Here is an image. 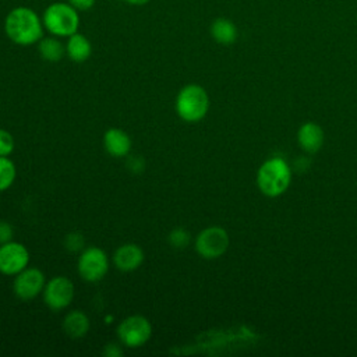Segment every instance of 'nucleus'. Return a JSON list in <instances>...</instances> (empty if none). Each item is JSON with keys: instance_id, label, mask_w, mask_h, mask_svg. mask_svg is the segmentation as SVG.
I'll list each match as a JSON object with an SVG mask.
<instances>
[{"instance_id": "3", "label": "nucleus", "mask_w": 357, "mask_h": 357, "mask_svg": "<svg viewBox=\"0 0 357 357\" xmlns=\"http://www.w3.org/2000/svg\"><path fill=\"white\" fill-rule=\"evenodd\" d=\"M174 107L183 121L197 123L202 120L209 110L208 92L198 84L184 85L176 96Z\"/></svg>"}, {"instance_id": "8", "label": "nucleus", "mask_w": 357, "mask_h": 357, "mask_svg": "<svg viewBox=\"0 0 357 357\" xmlns=\"http://www.w3.org/2000/svg\"><path fill=\"white\" fill-rule=\"evenodd\" d=\"M74 283L67 276H54L46 282L42 297L45 304L53 311H61L67 308L74 298Z\"/></svg>"}, {"instance_id": "25", "label": "nucleus", "mask_w": 357, "mask_h": 357, "mask_svg": "<svg viewBox=\"0 0 357 357\" xmlns=\"http://www.w3.org/2000/svg\"><path fill=\"white\" fill-rule=\"evenodd\" d=\"M127 166H128L131 170H134V172H141L142 167H144V162H142L141 158H131V159L128 160Z\"/></svg>"}, {"instance_id": "20", "label": "nucleus", "mask_w": 357, "mask_h": 357, "mask_svg": "<svg viewBox=\"0 0 357 357\" xmlns=\"http://www.w3.org/2000/svg\"><path fill=\"white\" fill-rule=\"evenodd\" d=\"M85 238L81 233L78 231H71L64 238V247L70 251V252H81L85 247Z\"/></svg>"}, {"instance_id": "2", "label": "nucleus", "mask_w": 357, "mask_h": 357, "mask_svg": "<svg viewBox=\"0 0 357 357\" xmlns=\"http://www.w3.org/2000/svg\"><path fill=\"white\" fill-rule=\"evenodd\" d=\"M42 22L45 31L57 38H68L78 32L79 11L68 1H54L49 4L43 14Z\"/></svg>"}, {"instance_id": "12", "label": "nucleus", "mask_w": 357, "mask_h": 357, "mask_svg": "<svg viewBox=\"0 0 357 357\" xmlns=\"http://www.w3.org/2000/svg\"><path fill=\"white\" fill-rule=\"evenodd\" d=\"M103 148L113 158H126L131 151L130 135L117 127L109 128L103 134Z\"/></svg>"}, {"instance_id": "9", "label": "nucleus", "mask_w": 357, "mask_h": 357, "mask_svg": "<svg viewBox=\"0 0 357 357\" xmlns=\"http://www.w3.org/2000/svg\"><path fill=\"white\" fill-rule=\"evenodd\" d=\"M46 284L45 273L38 268L26 266L14 276L13 291L22 301H31L42 294Z\"/></svg>"}, {"instance_id": "24", "label": "nucleus", "mask_w": 357, "mask_h": 357, "mask_svg": "<svg viewBox=\"0 0 357 357\" xmlns=\"http://www.w3.org/2000/svg\"><path fill=\"white\" fill-rule=\"evenodd\" d=\"M103 354H106L107 357H117V356H121L123 351H121V349L119 347V344H116V343H109V344L105 346Z\"/></svg>"}, {"instance_id": "19", "label": "nucleus", "mask_w": 357, "mask_h": 357, "mask_svg": "<svg viewBox=\"0 0 357 357\" xmlns=\"http://www.w3.org/2000/svg\"><path fill=\"white\" fill-rule=\"evenodd\" d=\"M167 241H169V244H170L173 248L181 250V248H185V247L190 244V241H191V234H190V231H188L187 229H184V227H176V229H173V230L169 233Z\"/></svg>"}, {"instance_id": "18", "label": "nucleus", "mask_w": 357, "mask_h": 357, "mask_svg": "<svg viewBox=\"0 0 357 357\" xmlns=\"http://www.w3.org/2000/svg\"><path fill=\"white\" fill-rule=\"evenodd\" d=\"M17 177V167L8 156H0V192L8 190Z\"/></svg>"}, {"instance_id": "10", "label": "nucleus", "mask_w": 357, "mask_h": 357, "mask_svg": "<svg viewBox=\"0 0 357 357\" xmlns=\"http://www.w3.org/2000/svg\"><path fill=\"white\" fill-rule=\"evenodd\" d=\"M29 264L28 248L18 241H8L0 244V273L6 276H15Z\"/></svg>"}, {"instance_id": "11", "label": "nucleus", "mask_w": 357, "mask_h": 357, "mask_svg": "<svg viewBox=\"0 0 357 357\" xmlns=\"http://www.w3.org/2000/svg\"><path fill=\"white\" fill-rule=\"evenodd\" d=\"M144 250L134 243L121 244L112 257L114 266L121 272H134L144 262Z\"/></svg>"}, {"instance_id": "22", "label": "nucleus", "mask_w": 357, "mask_h": 357, "mask_svg": "<svg viewBox=\"0 0 357 357\" xmlns=\"http://www.w3.org/2000/svg\"><path fill=\"white\" fill-rule=\"evenodd\" d=\"M13 236H14L13 226L6 220H0V244L11 241Z\"/></svg>"}, {"instance_id": "17", "label": "nucleus", "mask_w": 357, "mask_h": 357, "mask_svg": "<svg viewBox=\"0 0 357 357\" xmlns=\"http://www.w3.org/2000/svg\"><path fill=\"white\" fill-rule=\"evenodd\" d=\"M38 52L40 57L50 63H57L66 56V45L57 36H46L38 42Z\"/></svg>"}, {"instance_id": "14", "label": "nucleus", "mask_w": 357, "mask_h": 357, "mask_svg": "<svg viewBox=\"0 0 357 357\" xmlns=\"http://www.w3.org/2000/svg\"><path fill=\"white\" fill-rule=\"evenodd\" d=\"M63 331L71 339H81L84 337L91 326L88 315L81 310H73L67 312L63 318Z\"/></svg>"}, {"instance_id": "6", "label": "nucleus", "mask_w": 357, "mask_h": 357, "mask_svg": "<svg viewBox=\"0 0 357 357\" xmlns=\"http://www.w3.org/2000/svg\"><path fill=\"white\" fill-rule=\"evenodd\" d=\"M116 332L123 346L128 349H138L151 339L152 325L144 315L134 314L120 321Z\"/></svg>"}, {"instance_id": "21", "label": "nucleus", "mask_w": 357, "mask_h": 357, "mask_svg": "<svg viewBox=\"0 0 357 357\" xmlns=\"http://www.w3.org/2000/svg\"><path fill=\"white\" fill-rule=\"evenodd\" d=\"M15 148L14 137L10 131L0 128V156H10Z\"/></svg>"}, {"instance_id": "7", "label": "nucleus", "mask_w": 357, "mask_h": 357, "mask_svg": "<svg viewBox=\"0 0 357 357\" xmlns=\"http://www.w3.org/2000/svg\"><path fill=\"white\" fill-rule=\"evenodd\" d=\"M229 243V234L223 227L209 226L198 233L195 251L204 259H216L227 251Z\"/></svg>"}, {"instance_id": "13", "label": "nucleus", "mask_w": 357, "mask_h": 357, "mask_svg": "<svg viewBox=\"0 0 357 357\" xmlns=\"http://www.w3.org/2000/svg\"><path fill=\"white\" fill-rule=\"evenodd\" d=\"M298 145L308 153H315L324 144V130L317 123H304L297 132Z\"/></svg>"}, {"instance_id": "16", "label": "nucleus", "mask_w": 357, "mask_h": 357, "mask_svg": "<svg viewBox=\"0 0 357 357\" xmlns=\"http://www.w3.org/2000/svg\"><path fill=\"white\" fill-rule=\"evenodd\" d=\"M209 32L212 39L219 43V45H231L237 40L238 36V31L236 24L226 18V17H218L212 21L211 26H209Z\"/></svg>"}, {"instance_id": "1", "label": "nucleus", "mask_w": 357, "mask_h": 357, "mask_svg": "<svg viewBox=\"0 0 357 357\" xmlns=\"http://www.w3.org/2000/svg\"><path fill=\"white\" fill-rule=\"evenodd\" d=\"M43 22L39 14L26 7L17 6L4 18V32L7 38L18 46H31L43 38Z\"/></svg>"}, {"instance_id": "5", "label": "nucleus", "mask_w": 357, "mask_h": 357, "mask_svg": "<svg viewBox=\"0 0 357 357\" xmlns=\"http://www.w3.org/2000/svg\"><path fill=\"white\" fill-rule=\"evenodd\" d=\"M109 257L100 247H86L79 252L77 261V271L82 280L96 283L102 280L109 272Z\"/></svg>"}, {"instance_id": "23", "label": "nucleus", "mask_w": 357, "mask_h": 357, "mask_svg": "<svg viewBox=\"0 0 357 357\" xmlns=\"http://www.w3.org/2000/svg\"><path fill=\"white\" fill-rule=\"evenodd\" d=\"M78 11H88L95 6V0H67Z\"/></svg>"}, {"instance_id": "15", "label": "nucleus", "mask_w": 357, "mask_h": 357, "mask_svg": "<svg viewBox=\"0 0 357 357\" xmlns=\"http://www.w3.org/2000/svg\"><path fill=\"white\" fill-rule=\"evenodd\" d=\"M91 54H92V45L85 35L75 32L67 38L66 56L71 61L84 63L91 57Z\"/></svg>"}, {"instance_id": "27", "label": "nucleus", "mask_w": 357, "mask_h": 357, "mask_svg": "<svg viewBox=\"0 0 357 357\" xmlns=\"http://www.w3.org/2000/svg\"><path fill=\"white\" fill-rule=\"evenodd\" d=\"M124 3L130 4V6H145L146 3H149L151 0H123Z\"/></svg>"}, {"instance_id": "26", "label": "nucleus", "mask_w": 357, "mask_h": 357, "mask_svg": "<svg viewBox=\"0 0 357 357\" xmlns=\"http://www.w3.org/2000/svg\"><path fill=\"white\" fill-rule=\"evenodd\" d=\"M308 166H310V159L307 158H298L294 160V165H293V167L297 172H304L305 169H308Z\"/></svg>"}, {"instance_id": "4", "label": "nucleus", "mask_w": 357, "mask_h": 357, "mask_svg": "<svg viewBox=\"0 0 357 357\" xmlns=\"http://www.w3.org/2000/svg\"><path fill=\"white\" fill-rule=\"evenodd\" d=\"M291 183V170L282 158H272L261 165L257 173V185L266 197L283 194Z\"/></svg>"}]
</instances>
